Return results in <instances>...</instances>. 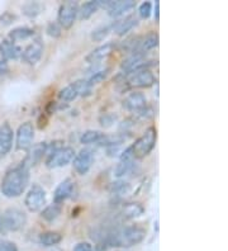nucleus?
Returning a JSON list of instances; mask_svg holds the SVG:
<instances>
[{
	"label": "nucleus",
	"mask_w": 228,
	"mask_h": 251,
	"mask_svg": "<svg viewBox=\"0 0 228 251\" xmlns=\"http://www.w3.org/2000/svg\"><path fill=\"white\" fill-rule=\"evenodd\" d=\"M29 183V170L27 166L22 165L6 173L1 180L0 190L8 198H17L25 193Z\"/></svg>",
	"instance_id": "1"
},
{
	"label": "nucleus",
	"mask_w": 228,
	"mask_h": 251,
	"mask_svg": "<svg viewBox=\"0 0 228 251\" xmlns=\"http://www.w3.org/2000/svg\"><path fill=\"white\" fill-rule=\"evenodd\" d=\"M146 236V231L138 226L126 227L125 230L116 232L110 236V246H118V248H131L142 242Z\"/></svg>",
	"instance_id": "2"
},
{
	"label": "nucleus",
	"mask_w": 228,
	"mask_h": 251,
	"mask_svg": "<svg viewBox=\"0 0 228 251\" xmlns=\"http://www.w3.org/2000/svg\"><path fill=\"white\" fill-rule=\"evenodd\" d=\"M156 140H157V131H156L155 127L147 128L145 133L134 142L133 146H131L134 159H142V157L147 156L153 150Z\"/></svg>",
	"instance_id": "3"
},
{
	"label": "nucleus",
	"mask_w": 228,
	"mask_h": 251,
	"mask_svg": "<svg viewBox=\"0 0 228 251\" xmlns=\"http://www.w3.org/2000/svg\"><path fill=\"white\" fill-rule=\"evenodd\" d=\"M3 227L5 232L8 231H19L27 224V216L25 212H22L18 208H8L3 215Z\"/></svg>",
	"instance_id": "4"
},
{
	"label": "nucleus",
	"mask_w": 228,
	"mask_h": 251,
	"mask_svg": "<svg viewBox=\"0 0 228 251\" xmlns=\"http://www.w3.org/2000/svg\"><path fill=\"white\" fill-rule=\"evenodd\" d=\"M75 156L74 149L71 147H60L53 152L49 153V159L46 161V165L50 169L62 168V166L67 165L71 160Z\"/></svg>",
	"instance_id": "5"
},
{
	"label": "nucleus",
	"mask_w": 228,
	"mask_h": 251,
	"mask_svg": "<svg viewBox=\"0 0 228 251\" xmlns=\"http://www.w3.org/2000/svg\"><path fill=\"white\" fill-rule=\"evenodd\" d=\"M77 13H79V8H77V4L74 3V1H67V3L62 4L60 6L57 16L60 27L65 28V29L73 27Z\"/></svg>",
	"instance_id": "6"
},
{
	"label": "nucleus",
	"mask_w": 228,
	"mask_h": 251,
	"mask_svg": "<svg viewBox=\"0 0 228 251\" xmlns=\"http://www.w3.org/2000/svg\"><path fill=\"white\" fill-rule=\"evenodd\" d=\"M25 207L30 212H37L42 208L46 203V192L41 185L34 184L33 187L30 188L29 192L25 196Z\"/></svg>",
	"instance_id": "7"
},
{
	"label": "nucleus",
	"mask_w": 228,
	"mask_h": 251,
	"mask_svg": "<svg viewBox=\"0 0 228 251\" xmlns=\"http://www.w3.org/2000/svg\"><path fill=\"white\" fill-rule=\"evenodd\" d=\"M73 166L75 172L80 175H85L90 170L94 161V151L91 149H82L74 156Z\"/></svg>",
	"instance_id": "8"
},
{
	"label": "nucleus",
	"mask_w": 228,
	"mask_h": 251,
	"mask_svg": "<svg viewBox=\"0 0 228 251\" xmlns=\"http://www.w3.org/2000/svg\"><path fill=\"white\" fill-rule=\"evenodd\" d=\"M101 6H104L109 10V16L119 17L125 14L128 10L133 9L136 6L134 0H118V1H113V0H99Z\"/></svg>",
	"instance_id": "9"
},
{
	"label": "nucleus",
	"mask_w": 228,
	"mask_h": 251,
	"mask_svg": "<svg viewBox=\"0 0 228 251\" xmlns=\"http://www.w3.org/2000/svg\"><path fill=\"white\" fill-rule=\"evenodd\" d=\"M34 138V128L33 125L30 122H25L23 125L19 126L18 131H17V140H15V145L18 150H27L28 147H30L32 141Z\"/></svg>",
	"instance_id": "10"
},
{
	"label": "nucleus",
	"mask_w": 228,
	"mask_h": 251,
	"mask_svg": "<svg viewBox=\"0 0 228 251\" xmlns=\"http://www.w3.org/2000/svg\"><path fill=\"white\" fill-rule=\"evenodd\" d=\"M128 83L132 88H150L155 84V76L151 71L143 69V70L133 73V75L128 80Z\"/></svg>",
	"instance_id": "11"
},
{
	"label": "nucleus",
	"mask_w": 228,
	"mask_h": 251,
	"mask_svg": "<svg viewBox=\"0 0 228 251\" xmlns=\"http://www.w3.org/2000/svg\"><path fill=\"white\" fill-rule=\"evenodd\" d=\"M43 43L40 40L34 41L33 43H30L29 46L22 52V58L25 60V62L29 65H36L37 62L40 61L41 57L43 55Z\"/></svg>",
	"instance_id": "12"
},
{
	"label": "nucleus",
	"mask_w": 228,
	"mask_h": 251,
	"mask_svg": "<svg viewBox=\"0 0 228 251\" xmlns=\"http://www.w3.org/2000/svg\"><path fill=\"white\" fill-rule=\"evenodd\" d=\"M133 153H132L131 147H128L127 150L123 151L121 155V161L117 164L116 169H114V175L121 178L125 176L126 174L131 172V169L133 168Z\"/></svg>",
	"instance_id": "13"
},
{
	"label": "nucleus",
	"mask_w": 228,
	"mask_h": 251,
	"mask_svg": "<svg viewBox=\"0 0 228 251\" xmlns=\"http://www.w3.org/2000/svg\"><path fill=\"white\" fill-rule=\"evenodd\" d=\"M146 97L142 93H131L123 100V107L129 112H141L146 107Z\"/></svg>",
	"instance_id": "14"
},
{
	"label": "nucleus",
	"mask_w": 228,
	"mask_h": 251,
	"mask_svg": "<svg viewBox=\"0 0 228 251\" xmlns=\"http://www.w3.org/2000/svg\"><path fill=\"white\" fill-rule=\"evenodd\" d=\"M13 146V129L8 123L0 127V159L9 152Z\"/></svg>",
	"instance_id": "15"
},
{
	"label": "nucleus",
	"mask_w": 228,
	"mask_h": 251,
	"mask_svg": "<svg viewBox=\"0 0 228 251\" xmlns=\"http://www.w3.org/2000/svg\"><path fill=\"white\" fill-rule=\"evenodd\" d=\"M146 61H145V55L141 52H133L128 58H126L125 61L122 62V70L127 71V73H132V71L143 70V68L146 66Z\"/></svg>",
	"instance_id": "16"
},
{
	"label": "nucleus",
	"mask_w": 228,
	"mask_h": 251,
	"mask_svg": "<svg viewBox=\"0 0 228 251\" xmlns=\"http://www.w3.org/2000/svg\"><path fill=\"white\" fill-rule=\"evenodd\" d=\"M74 187H75V181L73 179H65L64 181H61L58 184V187L56 188L55 194H53L55 203L60 204V203L65 202L67 198H70L71 194H73Z\"/></svg>",
	"instance_id": "17"
},
{
	"label": "nucleus",
	"mask_w": 228,
	"mask_h": 251,
	"mask_svg": "<svg viewBox=\"0 0 228 251\" xmlns=\"http://www.w3.org/2000/svg\"><path fill=\"white\" fill-rule=\"evenodd\" d=\"M0 55L5 61L6 60H17L22 56V49L12 41L4 40L3 42H0Z\"/></svg>",
	"instance_id": "18"
},
{
	"label": "nucleus",
	"mask_w": 228,
	"mask_h": 251,
	"mask_svg": "<svg viewBox=\"0 0 228 251\" xmlns=\"http://www.w3.org/2000/svg\"><path fill=\"white\" fill-rule=\"evenodd\" d=\"M113 50H114V43H105L103 46L95 49L94 51H91V52L86 56V62H88V64H95V62L101 61V60L106 58L113 52Z\"/></svg>",
	"instance_id": "19"
},
{
	"label": "nucleus",
	"mask_w": 228,
	"mask_h": 251,
	"mask_svg": "<svg viewBox=\"0 0 228 251\" xmlns=\"http://www.w3.org/2000/svg\"><path fill=\"white\" fill-rule=\"evenodd\" d=\"M137 25H138V19H137V17L129 16L127 17V18L123 19V21H119L118 23H116V25H114V32H116L118 36H125L126 33L132 31Z\"/></svg>",
	"instance_id": "20"
},
{
	"label": "nucleus",
	"mask_w": 228,
	"mask_h": 251,
	"mask_svg": "<svg viewBox=\"0 0 228 251\" xmlns=\"http://www.w3.org/2000/svg\"><path fill=\"white\" fill-rule=\"evenodd\" d=\"M158 46V34L152 32V33L147 34L145 38H143L141 42H138V46H137V52L145 53L147 51H151L155 47Z\"/></svg>",
	"instance_id": "21"
},
{
	"label": "nucleus",
	"mask_w": 228,
	"mask_h": 251,
	"mask_svg": "<svg viewBox=\"0 0 228 251\" xmlns=\"http://www.w3.org/2000/svg\"><path fill=\"white\" fill-rule=\"evenodd\" d=\"M33 34H34V31L32 29V28L18 27V28H14L13 31L9 32V38L12 42H17V41L27 40V38L32 37Z\"/></svg>",
	"instance_id": "22"
},
{
	"label": "nucleus",
	"mask_w": 228,
	"mask_h": 251,
	"mask_svg": "<svg viewBox=\"0 0 228 251\" xmlns=\"http://www.w3.org/2000/svg\"><path fill=\"white\" fill-rule=\"evenodd\" d=\"M61 240H62V235L55 231H49L40 236V244L43 246H55L60 244Z\"/></svg>",
	"instance_id": "23"
},
{
	"label": "nucleus",
	"mask_w": 228,
	"mask_h": 251,
	"mask_svg": "<svg viewBox=\"0 0 228 251\" xmlns=\"http://www.w3.org/2000/svg\"><path fill=\"white\" fill-rule=\"evenodd\" d=\"M101 8V4H99V0H95V1H88V3L82 4L81 8L79 9L80 18L81 19H89L93 14L97 13V10Z\"/></svg>",
	"instance_id": "24"
},
{
	"label": "nucleus",
	"mask_w": 228,
	"mask_h": 251,
	"mask_svg": "<svg viewBox=\"0 0 228 251\" xmlns=\"http://www.w3.org/2000/svg\"><path fill=\"white\" fill-rule=\"evenodd\" d=\"M105 137L104 133H101V131H94V129H89L85 131L80 137V142L85 145L95 144V142H101L103 138Z\"/></svg>",
	"instance_id": "25"
},
{
	"label": "nucleus",
	"mask_w": 228,
	"mask_h": 251,
	"mask_svg": "<svg viewBox=\"0 0 228 251\" xmlns=\"http://www.w3.org/2000/svg\"><path fill=\"white\" fill-rule=\"evenodd\" d=\"M143 212H145V208H143L140 203H128V204L125 205V208H123V213L128 218L140 217V216L143 215Z\"/></svg>",
	"instance_id": "26"
},
{
	"label": "nucleus",
	"mask_w": 228,
	"mask_h": 251,
	"mask_svg": "<svg viewBox=\"0 0 228 251\" xmlns=\"http://www.w3.org/2000/svg\"><path fill=\"white\" fill-rule=\"evenodd\" d=\"M61 215V205L57 204V203H52L51 205L49 207H46L45 209L42 211V218L46 221H55L58 216Z\"/></svg>",
	"instance_id": "27"
},
{
	"label": "nucleus",
	"mask_w": 228,
	"mask_h": 251,
	"mask_svg": "<svg viewBox=\"0 0 228 251\" xmlns=\"http://www.w3.org/2000/svg\"><path fill=\"white\" fill-rule=\"evenodd\" d=\"M79 95L77 89H76L75 84H71V85L65 86L64 89H61L58 93V98L64 101H71L74 99H76V97Z\"/></svg>",
	"instance_id": "28"
},
{
	"label": "nucleus",
	"mask_w": 228,
	"mask_h": 251,
	"mask_svg": "<svg viewBox=\"0 0 228 251\" xmlns=\"http://www.w3.org/2000/svg\"><path fill=\"white\" fill-rule=\"evenodd\" d=\"M112 28H114V25H101V27L97 28V29H94V31H93V33H91V40L95 41V42H101L104 38H106V37H108V34H109L110 31H112Z\"/></svg>",
	"instance_id": "29"
},
{
	"label": "nucleus",
	"mask_w": 228,
	"mask_h": 251,
	"mask_svg": "<svg viewBox=\"0 0 228 251\" xmlns=\"http://www.w3.org/2000/svg\"><path fill=\"white\" fill-rule=\"evenodd\" d=\"M23 13L28 17H36L41 13V4L38 3H27L23 8H22Z\"/></svg>",
	"instance_id": "30"
},
{
	"label": "nucleus",
	"mask_w": 228,
	"mask_h": 251,
	"mask_svg": "<svg viewBox=\"0 0 228 251\" xmlns=\"http://www.w3.org/2000/svg\"><path fill=\"white\" fill-rule=\"evenodd\" d=\"M108 71L109 70H101V71H98V73H95L93 76L90 77V79L86 81L89 85V88H91V86L97 85V84H101V81H104V80L106 79V76H108Z\"/></svg>",
	"instance_id": "31"
},
{
	"label": "nucleus",
	"mask_w": 228,
	"mask_h": 251,
	"mask_svg": "<svg viewBox=\"0 0 228 251\" xmlns=\"http://www.w3.org/2000/svg\"><path fill=\"white\" fill-rule=\"evenodd\" d=\"M112 190H113V193L119 194V196H123V194L129 193L131 187H129V184L125 183V181H118V183H113Z\"/></svg>",
	"instance_id": "32"
},
{
	"label": "nucleus",
	"mask_w": 228,
	"mask_h": 251,
	"mask_svg": "<svg viewBox=\"0 0 228 251\" xmlns=\"http://www.w3.org/2000/svg\"><path fill=\"white\" fill-rule=\"evenodd\" d=\"M46 149H47V145L46 144H40L34 147L33 152L30 155V157H32V164L40 161V160L42 159L43 153H46Z\"/></svg>",
	"instance_id": "33"
},
{
	"label": "nucleus",
	"mask_w": 228,
	"mask_h": 251,
	"mask_svg": "<svg viewBox=\"0 0 228 251\" xmlns=\"http://www.w3.org/2000/svg\"><path fill=\"white\" fill-rule=\"evenodd\" d=\"M47 34L51 37H53V38H57V37L61 36V27L58 23H56V22H53V23H50L49 25H47Z\"/></svg>",
	"instance_id": "34"
},
{
	"label": "nucleus",
	"mask_w": 228,
	"mask_h": 251,
	"mask_svg": "<svg viewBox=\"0 0 228 251\" xmlns=\"http://www.w3.org/2000/svg\"><path fill=\"white\" fill-rule=\"evenodd\" d=\"M152 13V4L150 1H145V3L141 4L140 6V16L141 18L147 19Z\"/></svg>",
	"instance_id": "35"
},
{
	"label": "nucleus",
	"mask_w": 228,
	"mask_h": 251,
	"mask_svg": "<svg viewBox=\"0 0 228 251\" xmlns=\"http://www.w3.org/2000/svg\"><path fill=\"white\" fill-rule=\"evenodd\" d=\"M0 251H18V248L13 242L0 239Z\"/></svg>",
	"instance_id": "36"
},
{
	"label": "nucleus",
	"mask_w": 228,
	"mask_h": 251,
	"mask_svg": "<svg viewBox=\"0 0 228 251\" xmlns=\"http://www.w3.org/2000/svg\"><path fill=\"white\" fill-rule=\"evenodd\" d=\"M117 117L113 116V114H104V116L101 117V125L103 127H110V126L114 123Z\"/></svg>",
	"instance_id": "37"
},
{
	"label": "nucleus",
	"mask_w": 228,
	"mask_h": 251,
	"mask_svg": "<svg viewBox=\"0 0 228 251\" xmlns=\"http://www.w3.org/2000/svg\"><path fill=\"white\" fill-rule=\"evenodd\" d=\"M74 251H93V246L89 242H80L74 248Z\"/></svg>",
	"instance_id": "38"
},
{
	"label": "nucleus",
	"mask_w": 228,
	"mask_h": 251,
	"mask_svg": "<svg viewBox=\"0 0 228 251\" xmlns=\"http://www.w3.org/2000/svg\"><path fill=\"white\" fill-rule=\"evenodd\" d=\"M9 71V66L5 60H0V75H4Z\"/></svg>",
	"instance_id": "39"
},
{
	"label": "nucleus",
	"mask_w": 228,
	"mask_h": 251,
	"mask_svg": "<svg viewBox=\"0 0 228 251\" xmlns=\"http://www.w3.org/2000/svg\"><path fill=\"white\" fill-rule=\"evenodd\" d=\"M155 18L156 21L160 19V3H158V1H156L155 4Z\"/></svg>",
	"instance_id": "40"
},
{
	"label": "nucleus",
	"mask_w": 228,
	"mask_h": 251,
	"mask_svg": "<svg viewBox=\"0 0 228 251\" xmlns=\"http://www.w3.org/2000/svg\"><path fill=\"white\" fill-rule=\"evenodd\" d=\"M0 233H4L5 235V230H4V227H3V220H1V215H0Z\"/></svg>",
	"instance_id": "41"
}]
</instances>
